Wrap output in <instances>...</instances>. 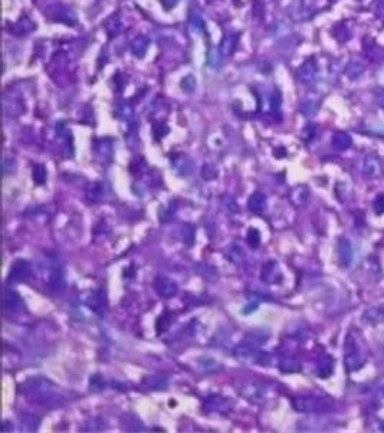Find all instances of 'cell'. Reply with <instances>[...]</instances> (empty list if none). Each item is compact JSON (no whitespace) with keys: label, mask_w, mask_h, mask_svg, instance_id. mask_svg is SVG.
<instances>
[{"label":"cell","mask_w":384,"mask_h":433,"mask_svg":"<svg viewBox=\"0 0 384 433\" xmlns=\"http://www.w3.org/2000/svg\"><path fill=\"white\" fill-rule=\"evenodd\" d=\"M332 403L323 397H295L292 407L302 413H323L331 409Z\"/></svg>","instance_id":"obj_1"},{"label":"cell","mask_w":384,"mask_h":433,"mask_svg":"<svg viewBox=\"0 0 384 433\" xmlns=\"http://www.w3.org/2000/svg\"><path fill=\"white\" fill-rule=\"evenodd\" d=\"M365 358L360 350L357 340L353 336H347L346 339V367L350 371H357L363 367Z\"/></svg>","instance_id":"obj_2"},{"label":"cell","mask_w":384,"mask_h":433,"mask_svg":"<svg viewBox=\"0 0 384 433\" xmlns=\"http://www.w3.org/2000/svg\"><path fill=\"white\" fill-rule=\"evenodd\" d=\"M32 274V266L25 259H18L12 264V268L7 275V282L19 283L26 281Z\"/></svg>","instance_id":"obj_3"},{"label":"cell","mask_w":384,"mask_h":433,"mask_svg":"<svg viewBox=\"0 0 384 433\" xmlns=\"http://www.w3.org/2000/svg\"><path fill=\"white\" fill-rule=\"evenodd\" d=\"M87 307L94 311L98 315H102L105 311H107V307H108V301H107V294L104 289H95L92 291L88 298H87Z\"/></svg>","instance_id":"obj_4"},{"label":"cell","mask_w":384,"mask_h":433,"mask_svg":"<svg viewBox=\"0 0 384 433\" xmlns=\"http://www.w3.org/2000/svg\"><path fill=\"white\" fill-rule=\"evenodd\" d=\"M51 19L54 22H60V23H65V25H74L77 23V16L75 13L66 7V6H62V4H55L49 9V13H46Z\"/></svg>","instance_id":"obj_5"},{"label":"cell","mask_w":384,"mask_h":433,"mask_svg":"<svg viewBox=\"0 0 384 433\" xmlns=\"http://www.w3.org/2000/svg\"><path fill=\"white\" fill-rule=\"evenodd\" d=\"M154 289L161 298H173L177 294V283L167 277H157L154 279Z\"/></svg>","instance_id":"obj_6"},{"label":"cell","mask_w":384,"mask_h":433,"mask_svg":"<svg viewBox=\"0 0 384 433\" xmlns=\"http://www.w3.org/2000/svg\"><path fill=\"white\" fill-rule=\"evenodd\" d=\"M46 286H48V291L52 292V294H59V292L63 291V288H65V279H63V272H62V269L59 266H54L49 271Z\"/></svg>","instance_id":"obj_7"},{"label":"cell","mask_w":384,"mask_h":433,"mask_svg":"<svg viewBox=\"0 0 384 433\" xmlns=\"http://www.w3.org/2000/svg\"><path fill=\"white\" fill-rule=\"evenodd\" d=\"M262 279L266 283H279L282 281V274L276 261H269L262 268Z\"/></svg>","instance_id":"obj_8"},{"label":"cell","mask_w":384,"mask_h":433,"mask_svg":"<svg viewBox=\"0 0 384 433\" xmlns=\"http://www.w3.org/2000/svg\"><path fill=\"white\" fill-rule=\"evenodd\" d=\"M33 29H36V23L33 20L29 19V16H22L16 23H13V26L10 28V33L16 35V36H25L28 33H30Z\"/></svg>","instance_id":"obj_9"},{"label":"cell","mask_w":384,"mask_h":433,"mask_svg":"<svg viewBox=\"0 0 384 433\" xmlns=\"http://www.w3.org/2000/svg\"><path fill=\"white\" fill-rule=\"evenodd\" d=\"M239 45V33H228L225 38L222 39V43L219 46L220 55L225 58L232 57Z\"/></svg>","instance_id":"obj_10"},{"label":"cell","mask_w":384,"mask_h":433,"mask_svg":"<svg viewBox=\"0 0 384 433\" xmlns=\"http://www.w3.org/2000/svg\"><path fill=\"white\" fill-rule=\"evenodd\" d=\"M337 253H338V262L343 268H347L351 264L353 259V249L347 239H340L337 245Z\"/></svg>","instance_id":"obj_11"},{"label":"cell","mask_w":384,"mask_h":433,"mask_svg":"<svg viewBox=\"0 0 384 433\" xmlns=\"http://www.w3.org/2000/svg\"><path fill=\"white\" fill-rule=\"evenodd\" d=\"M317 75V65L314 59H308L307 62L298 69V76L304 84H309L315 79Z\"/></svg>","instance_id":"obj_12"},{"label":"cell","mask_w":384,"mask_h":433,"mask_svg":"<svg viewBox=\"0 0 384 433\" xmlns=\"http://www.w3.org/2000/svg\"><path fill=\"white\" fill-rule=\"evenodd\" d=\"M22 308V298L18 292L7 289L4 292V311L6 312H15Z\"/></svg>","instance_id":"obj_13"},{"label":"cell","mask_w":384,"mask_h":433,"mask_svg":"<svg viewBox=\"0 0 384 433\" xmlns=\"http://www.w3.org/2000/svg\"><path fill=\"white\" fill-rule=\"evenodd\" d=\"M167 384H169L167 378L164 376H158V374L146 377L143 380V386L147 390H164V389H167Z\"/></svg>","instance_id":"obj_14"},{"label":"cell","mask_w":384,"mask_h":433,"mask_svg":"<svg viewBox=\"0 0 384 433\" xmlns=\"http://www.w3.org/2000/svg\"><path fill=\"white\" fill-rule=\"evenodd\" d=\"M148 45H150V40L146 38V36H138L133 40L131 43V54L134 55L135 58H143L146 55L147 49H148Z\"/></svg>","instance_id":"obj_15"},{"label":"cell","mask_w":384,"mask_h":433,"mask_svg":"<svg viewBox=\"0 0 384 433\" xmlns=\"http://www.w3.org/2000/svg\"><path fill=\"white\" fill-rule=\"evenodd\" d=\"M265 206H266V197H265V194H262L259 191L250 194L249 200H248V207H249L252 212L261 213L265 209Z\"/></svg>","instance_id":"obj_16"},{"label":"cell","mask_w":384,"mask_h":433,"mask_svg":"<svg viewBox=\"0 0 384 433\" xmlns=\"http://www.w3.org/2000/svg\"><path fill=\"white\" fill-rule=\"evenodd\" d=\"M332 369H334V360L329 357V356L320 358V361L317 364V373H318V376L323 377V378L331 376Z\"/></svg>","instance_id":"obj_17"},{"label":"cell","mask_w":384,"mask_h":433,"mask_svg":"<svg viewBox=\"0 0 384 433\" xmlns=\"http://www.w3.org/2000/svg\"><path fill=\"white\" fill-rule=\"evenodd\" d=\"M332 146L338 150H347L351 146V137L343 131L335 132L332 135Z\"/></svg>","instance_id":"obj_18"},{"label":"cell","mask_w":384,"mask_h":433,"mask_svg":"<svg viewBox=\"0 0 384 433\" xmlns=\"http://www.w3.org/2000/svg\"><path fill=\"white\" fill-rule=\"evenodd\" d=\"M104 28H105V32L108 33L110 38L117 36L119 33V29H121V22H119L118 15H113L111 18H108L107 22H105V25H104Z\"/></svg>","instance_id":"obj_19"},{"label":"cell","mask_w":384,"mask_h":433,"mask_svg":"<svg viewBox=\"0 0 384 433\" xmlns=\"http://www.w3.org/2000/svg\"><path fill=\"white\" fill-rule=\"evenodd\" d=\"M264 393H265V392H264L262 389H259V386H253V384H250L249 389L245 390V392L240 393V395H243L248 400L253 402V403H259L262 399H265V395H264Z\"/></svg>","instance_id":"obj_20"},{"label":"cell","mask_w":384,"mask_h":433,"mask_svg":"<svg viewBox=\"0 0 384 433\" xmlns=\"http://www.w3.org/2000/svg\"><path fill=\"white\" fill-rule=\"evenodd\" d=\"M170 325H172V315L169 312L161 314L157 318V322H155V331H157V334L166 333L170 328Z\"/></svg>","instance_id":"obj_21"},{"label":"cell","mask_w":384,"mask_h":433,"mask_svg":"<svg viewBox=\"0 0 384 433\" xmlns=\"http://www.w3.org/2000/svg\"><path fill=\"white\" fill-rule=\"evenodd\" d=\"M87 197L89 202L98 203L102 199V187L99 185H89L87 187Z\"/></svg>","instance_id":"obj_22"},{"label":"cell","mask_w":384,"mask_h":433,"mask_svg":"<svg viewBox=\"0 0 384 433\" xmlns=\"http://www.w3.org/2000/svg\"><path fill=\"white\" fill-rule=\"evenodd\" d=\"M364 173L368 176H379V173L382 171V164L379 161H373L371 157H368L364 161Z\"/></svg>","instance_id":"obj_23"},{"label":"cell","mask_w":384,"mask_h":433,"mask_svg":"<svg viewBox=\"0 0 384 433\" xmlns=\"http://www.w3.org/2000/svg\"><path fill=\"white\" fill-rule=\"evenodd\" d=\"M32 177H33V182H35L38 186H42V185L46 182V169H45L42 164H36V166L33 167V174H32Z\"/></svg>","instance_id":"obj_24"},{"label":"cell","mask_w":384,"mask_h":433,"mask_svg":"<svg viewBox=\"0 0 384 433\" xmlns=\"http://www.w3.org/2000/svg\"><path fill=\"white\" fill-rule=\"evenodd\" d=\"M216 397V402L213 403V400L209 399V400H206V403H205V407H206V410L207 412H220L222 410V406H223V397H220V396H214Z\"/></svg>","instance_id":"obj_25"},{"label":"cell","mask_w":384,"mask_h":433,"mask_svg":"<svg viewBox=\"0 0 384 433\" xmlns=\"http://www.w3.org/2000/svg\"><path fill=\"white\" fill-rule=\"evenodd\" d=\"M105 387V381H104V378L99 376V374H94V376H91L89 378V390H92V392H101L102 389Z\"/></svg>","instance_id":"obj_26"},{"label":"cell","mask_w":384,"mask_h":433,"mask_svg":"<svg viewBox=\"0 0 384 433\" xmlns=\"http://www.w3.org/2000/svg\"><path fill=\"white\" fill-rule=\"evenodd\" d=\"M246 241H248V244H249L253 249H256V247L259 246V244H261V233L258 232V229L250 227L248 235H246Z\"/></svg>","instance_id":"obj_27"},{"label":"cell","mask_w":384,"mask_h":433,"mask_svg":"<svg viewBox=\"0 0 384 433\" xmlns=\"http://www.w3.org/2000/svg\"><path fill=\"white\" fill-rule=\"evenodd\" d=\"M279 367L282 369V371H298V369H299V366L292 358H284L281 361Z\"/></svg>","instance_id":"obj_28"},{"label":"cell","mask_w":384,"mask_h":433,"mask_svg":"<svg viewBox=\"0 0 384 433\" xmlns=\"http://www.w3.org/2000/svg\"><path fill=\"white\" fill-rule=\"evenodd\" d=\"M181 88H183L184 91H187V93H192L193 90L196 88V79H194L192 75L183 78V79H181Z\"/></svg>","instance_id":"obj_29"},{"label":"cell","mask_w":384,"mask_h":433,"mask_svg":"<svg viewBox=\"0 0 384 433\" xmlns=\"http://www.w3.org/2000/svg\"><path fill=\"white\" fill-rule=\"evenodd\" d=\"M374 212L377 215H383L384 213V194H379L374 200Z\"/></svg>","instance_id":"obj_30"},{"label":"cell","mask_w":384,"mask_h":433,"mask_svg":"<svg viewBox=\"0 0 384 433\" xmlns=\"http://www.w3.org/2000/svg\"><path fill=\"white\" fill-rule=\"evenodd\" d=\"M160 1H161L163 7H164L166 10L173 9V7H176V4L178 3V0H160Z\"/></svg>","instance_id":"obj_31"},{"label":"cell","mask_w":384,"mask_h":433,"mask_svg":"<svg viewBox=\"0 0 384 433\" xmlns=\"http://www.w3.org/2000/svg\"><path fill=\"white\" fill-rule=\"evenodd\" d=\"M233 1H235V3H236V4H237V3H239V0H233Z\"/></svg>","instance_id":"obj_32"}]
</instances>
